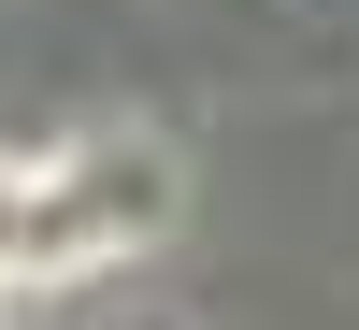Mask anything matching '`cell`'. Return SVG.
Here are the masks:
<instances>
[{"instance_id": "6da1fadb", "label": "cell", "mask_w": 359, "mask_h": 330, "mask_svg": "<svg viewBox=\"0 0 359 330\" xmlns=\"http://www.w3.org/2000/svg\"><path fill=\"white\" fill-rule=\"evenodd\" d=\"M172 230V158L144 130H101V144H57L43 158V273H86V259H130Z\"/></svg>"}, {"instance_id": "7a4b0ae2", "label": "cell", "mask_w": 359, "mask_h": 330, "mask_svg": "<svg viewBox=\"0 0 359 330\" xmlns=\"http://www.w3.org/2000/svg\"><path fill=\"white\" fill-rule=\"evenodd\" d=\"M43 273V158H0V302Z\"/></svg>"}]
</instances>
